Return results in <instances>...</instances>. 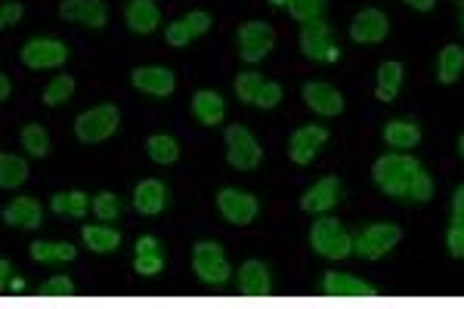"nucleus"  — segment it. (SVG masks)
Segmentation results:
<instances>
[{
	"label": "nucleus",
	"instance_id": "c03bdc74",
	"mask_svg": "<svg viewBox=\"0 0 464 309\" xmlns=\"http://www.w3.org/2000/svg\"><path fill=\"white\" fill-rule=\"evenodd\" d=\"M133 251H137V254H149V251H161V244L155 235H139L137 244H133Z\"/></svg>",
	"mask_w": 464,
	"mask_h": 309
},
{
	"label": "nucleus",
	"instance_id": "a211bd4d",
	"mask_svg": "<svg viewBox=\"0 0 464 309\" xmlns=\"http://www.w3.org/2000/svg\"><path fill=\"white\" fill-rule=\"evenodd\" d=\"M210 25H214V16H210V13H205V10H192V13H186L183 19H177V22L167 25L165 40H167L171 47H186V44H192L195 38L208 34Z\"/></svg>",
	"mask_w": 464,
	"mask_h": 309
},
{
	"label": "nucleus",
	"instance_id": "f257e3e1",
	"mask_svg": "<svg viewBox=\"0 0 464 309\" xmlns=\"http://www.w3.org/2000/svg\"><path fill=\"white\" fill-rule=\"evenodd\" d=\"M418 171H421L418 158L393 152V154H381V158L371 164V180H375L378 189H381L384 195H390V199H406V192H409Z\"/></svg>",
	"mask_w": 464,
	"mask_h": 309
},
{
	"label": "nucleus",
	"instance_id": "b1692460",
	"mask_svg": "<svg viewBox=\"0 0 464 309\" xmlns=\"http://www.w3.org/2000/svg\"><path fill=\"white\" fill-rule=\"evenodd\" d=\"M403 62L397 59H387L378 66V77H375V96L381 102H393L399 96V90H403Z\"/></svg>",
	"mask_w": 464,
	"mask_h": 309
},
{
	"label": "nucleus",
	"instance_id": "603ef678",
	"mask_svg": "<svg viewBox=\"0 0 464 309\" xmlns=\"http://www.w3.org/2000/svg\"><path fill=\"white\" fill-rule=\"evenodd\" d=\"M461 28H464V19H461Z\"/></svg>",
	"mask_w": 464,
	"mask_h": 309
},
{
	"label": "nucleus",
	"instance_id": "6e6552de",
	"mask_svg": "<svg viewBox=\"0 0 464 309\" xmlns=\"http://www.w3.org/2000/svg\"><path fill=\"white\" fill-rule=\"evenodd\" d=\"M300 53L313 62H335L341 50L335 47V28L326 22V19H313V22L300 25Z\"/></svg>",
	"mask_w": 464,
	"mask_h": 309
},
{
	"label": "nucleus",
	"instance_id": "4468645a",
	"mask_svg": "<svg viewBox=\"0 0 464 309\" xmlns=\"http://www.w3.org/2000/svg\"><path fill=\"white\" fill-rule=\"evenodd\" d=\"M300 96H304L307 109L316 111V115H322V118L341 115L344 105H347V100H344L341 90H337L335 84H326V81H309V84H304Z\"/></svg>",
	"mask_w": 464,
	"mask_h": 309
},
{
	"label": "nucleus",
	"instance_id": "c85d7f7f",
	"mask_svg": "<svg viewBox=\"0 0 464 309\" xmlns=\"http://www.w3.org/2000/svg\"><path fill=\"white\" fill-rule=\"evenodd\" d=\"M28 177H31V167H28L25 158L10 154V152L0 154V186H4V189H19Z\"/></svg>",
	"mask_w": 464,
	"mask_h": 309
},
{
	"label": "nucleus",
	"instance_id": "f8f14e48",
	"mask_svg": "<svg viewBox=\"0 0 464 309\" xmlns=\"http://www.w3.org/2000/svg\"><path fill=\"white\" fill-rule=\"evenodd\" d=\"M133 90L152 96V100H167V96L177 90V75L165 66H139L130 72Z\"/></svg>",
	"mask_w": 464,
	"mask_h": 309
},
{
	"label": "nucleus",
	"instance_id": "a18cd8bd",
	"mask_svg": "<svg viewBox=\"0 0 464 309\" xmlns=\"http://www.w3.org/2000/svg\"><path fill=\"white\" fill-rule=\"evenodd\" d=\"M406 6H412V10H418V13H431L433 6H437V0H403Z\"/></svg>",
	"mask_w": 464,
	"mask_h": 309
},
{
	"label": "nucleus",
	"instance_id": "49530a36",
	"mask_svg": "<svg viewBox=\"0 0 464 309\" xmlns=\"http://www.w3.org/2000/svg\"><path fill=\"white\" fill-rule=\"evenodd\" d=\"M13 278V263L10 260H0V287H6Z\"/></svg>",
	"mask_w": 464,
	"mask_h": 309
},
{
	"label": "nucleus",
	"instance_id": "f704fd0d",
	"mask_svg": "<svg viewBox=\"0 0 464 309\" xmlns=\"http://www.w3.org/2000/svg\"><path fill=\"white\" fill-rule=\"evenodd\" d=\"M288 10L298 22H313L328 10V0H288Z\"/></svg>",
	"mask_w": 464,
	"mask_h": 309
},
{
	"label": "nucleus",
	"instance_id": "09e8293b",
	"mask_svg": "<svg viewBox=\"0 0 464 309\" xmlns=\"http://www.w3.org/2000/svg\"><path fill=\"white\" fill-rule=\"evenodd\" d=\"M10 93H13V84H10V77H0V100H10Z\"/></svg>",
	"mask_w": 464,
	"mask_h": 309
},
{
	"label": "nucleus",
	"instance_id": "a19ab883",
	"mask_svg": "<svg viewBox=\"0 0 464 309\" xmlns=\"http://www.w3.org/2000/svg\"><path fill=\"white\" fill-rule=\"evenodd\" d=\"M25 16V4L22 0H6L0 6V28H16Z\"/></svg>",
	"mask_w": 464,
	"mask_h": 309
},
{
	"label": "nucleus",
	"instance_id": "f3484780",
	"mask_svg": "<svg viewBox=\"0 0 464 309\" xmlns=\"http://www.w3.org/2000/svg\"><path fill=\"white\" fill-rule=\"evenodd\" d=\"M236 282H238V291L251 300H263L272 294V276L263 260H245L236 272Z\"/></svg>",
	"mask_w": 464,
	"mask_h": 309
},
{
	"label": "nucleus",
	"instance_id": "4be33fe9",
	"mask_svg": "<svg viewBox=\"0 0 464 309\" xmlns=\"http://www.w3.org/2000/svg\"><path fill=\"white\" fill-rule=\"evenodd\" d=\"M192 115L201 128H217L227 118V100L217 90H199L192 93Z\"/></svg>",
	"mask_w": 464,
	"mask_h": 309
},
{
	"label": "nucleus",
	"instance_id": "7c9ffc66",
	"mask_svg": "<svg viewBox=\"0 0 464 309\" xmlns=\"http://www.w3.org/2000/svg\"><path fill=\"white\" fill-rule=\"evenodd\" d=\"M464 72V50L459 44H449L440 50V59H437V77L440 84H455Z\"/></svg>",
	"mask_w": 464,
	"mask_h": 309
},
{
	"label": "nucleus",
	"instance_id": "2eb2a0df",
	"mask_svg": "<svg viewBox=\"0 0 464 309\" xmlns=\"http://www.w3.org/2000/svg\"><path fill=\"white\" fill-rule=\"evenodd\" d=\"M387 34H390V19H387L384 10H375V6H365L350 22V38L356 44H381Z\"/></svg>",
	"mask_w": 464,
	"mask_h": 309
},
{
	"label": "nucleus",
	"instance_id": "20e7f679",
	"mask_svg": "<svg viewBox=\"0 0 464 309\" xmlns=\"http://www.w3.org/2000/svg\"><path fill=\"white\" fill-rule=\"evenodd\" d=\"M192 272L210 287H223L232 278L229 257L220 242H195L192 244Z\"/></svg>",
	"mask_w": 464,
	"mask_h": 309
},
{
	"label": "nucleus",
	"instance_id": "2f4dec72",
	"mask_svg": "<svg viewBox=\"0 0 464 309\" xmlns=\"http://www.w3.org/2000/svg\"><path fill=\"white\" fill-rule=\"evenodd\" d=\"M19 139H22V149L31 154V158H47V154H50V133L40 128V124H25Z\"/></svg>",
	"mask_w": 464,
	"mask_h": 309
},
{
	"label": "nucleus",
	"instance_id": "58836bf2",
	"mask_svg": "<svg viewBox=\"0 0 464 309\" xmlns=\"http://www.w3.org/2000/svg\"><path fill=\"white\" fill-rule=\"evenodd\" d=\"M40 297H53V300L75 297V282H72L68 276H53V278H47L44 287H40Z\"/></svg>",
	"mask_w": 464,
	"mask_h": 309
},
{
	"label": "nucleus",
	"instance_id": "3c124183",
	"mask_svg": "<svg viewBox=\"0 0 464 309\" xmlns=\"http://www.w3.org/2000/svg\"><path fill=\"white\" fill-rule=\"evenodd\" d=\"M272 6H288V0H270Z\"/></svg>",
	"mask_w": 464,
	"mask_h": 309
},
{
	"label": "nucleus",
	"instance_id": "de8ad7c7",
	"mask_svg": "<svg viewBox=\"0 0 464 309\" xmlns=\"http://www.w3.org/2000/svg\"><path fill=\"white\" fill-rule=\"evenodd\" d=\"M4 291H13V294H22V291H25V278L13 276V278H10V285H6V287H4Z\"/></svg>",
	"mask_w": 464,
	"mask_h": 309
},
{
	"label": "nucleus",
	"instance_id": "7ed1b4c3",
	"mask_svg": "<svg viewBox=\"0 0 464 309\" xmlns=\"http://www.w3.org/2000/svg\"><path fill=\"white\" fill-rule=\"evenodd\" d=\"M118 124H121V111H118L115 102H103L94 105V109L81 111L75 118V137L87 146L105 143L109 137H115Z\"/></svg>",
	"mask_w": 464,
	"mask_h": 309
},
{
	"label": "nucleus",
	"instance_id": "79ce46f5",
	"mask_svg": "<svg viewBox=\"0 0 464 309\" xmlns=\"http://www.w3.org/2000/svg\"><path fill=\"white\" fill-rule=\"evenodd\" d=\"M446 248L455 260H464V223H455L446 232Z\"/></svg>",
	"mask_w": 464,
	"mask_h": 309
},
{
	"label": "nucleus",
	"instance_id": "4c0bfd02",
	"mask_svg": "<svg viewBox=\"0 0 464 309\" xmlns=\"http://www.w3.org/2000/svg\"><path fill=\"white\" fill-rule=\"evenodd\" d=\"M161 269H165V254H161V251H149V254L133 257V272H137V276L152 278V276H158Z\"/></svg>",
	"mask_w": 464,
	"mask_h": 309
},
{
	"label": "nucleus",
	"instance_id": "dca6fc26",
	"mask_svg": "<svg viewBox=\"0 0 464 309\" xmlns=\"http://www.w3.org/2000/svg\"><path fill=\"white\" fill-rule=\"evenodd\" d=\"M59 16L66 22L96 31V28H105V22H109V6H105V0H59Z\"/></svg>",
	"mask_w": 464,
	"mask_h": 309
},
{
	"label": "nucleus",
	"instance_id": "412c9836",
	"mask_svg": "<svg viewBox=\"0 0 464 309\" xmlns=\"http://www.w3.org/2000/svg\"><path fill=\"white\" fill-rule=\"evenodd\" d=\"M167 207V186L161 180H143L133 189V210L143 216H158Z\"/></svg>",
	"mask_w": 464,
	"mask_h": 309
},
{
	"label": "nucleus",
	"instance_id": "f03ea898",
	"mask_svg": "<svg viewBox=\"0 0 464 309\" xmlns=\"http://www.w3.org/2000/svg\"><path fill=\"white\" fill-rule=\"evenodd\" d=\"M356 238L350 235V229L344 226L335 216H319L309 229V248L326 260H347L353 254Z\"/></svg>",
	"mask_w": 464,
	"mask_h": 309
},
{
	"label": "nucleus",
	"instance_id": "c9c22d12",
	"mask_svg": "<svg viewBox=\"0 0 464 309\" xmlns=\"http://www.w3.org/2000/svg\"><path fill=\"white\" fill-rule=\"evenodd\" d=\"M94 216L103 223H112L121 216V199L115 192H100L94 195Z\"/></svg>",
	"mask_w": 464,
	"mask_h": 309
},
{
	"label": "nucleus",
	"instance_id": "393cba45",
	"mask_svg": "<svg viewBox=\"0 0 464 309\" xmlns=\"http://www.w3.org/2000/svg\"><path fill=\"white\" fill-rule=\"evenodd\" d=\"M84 248L94 251V254H112V251L121 248V232L105 226V223H87L81 229Z\"/></svg>",
	"mask_w": 464,
	"mask_h": 309
},
{
	"label": "nucleus",
	"instance_id": "e433bc0d",
	"mask_svg": "<svg viewBox=\"0 0 464 309\" xmlns=\"http://www.w3.org/2000/svg\"><path fill=\"white\" fill-rule=\"evenodd\" d=\"M433 199V180L431 173L418 171L409 186V192H406V201H415V205H427V201Z\"/></svg>",
	"mask_w": 464,
	"mask_h": 309
},
{
	"label": "nucleus",
	"instance_id": "9d476101",
	"mask_svg": "<svg viewBox=\"0 0 464 309\" xmlns=\"http://www.w3.org/2000/svg\"><path fill=\"white\" fill-rule=\"evenodd\" d=\"M217 210L232 226H251L260 214V201L251 192H245V189L227 186L217 192Z\"/></svg>",
	"mask_w": 464,
	"mask_h": 309
},
{
	"label": "nucleus",
	"instance_id": "8fccbe9b",
	"mask_svg": "<svg viewBox=\"0 0 464 309\" xmlns=\"http://www.w3.org/2000/svg\"><path fill=\"white\" fill-rule=\"evenodd\" d=\"M459 154H461V158H464V133H461V137H459Z\"/></svg>",
	"mask_w": 464,
	"mask_h": 309
},
{
	"label": "nucleus",
	"instance_id": "1a4fd4ad",
	"mask_svg": "<svg viewBox=\"0 0 464 309\" xmlns=\"http://www.w3.org/2000/svg\"><path fill=\"white\" fill-rule=\"evenodd\" d=\"M272 47H276V31H272L270 22H245L238 28V56H242V62H248V66H257V62H263L266 56L272 53Z\"/></svg>",
	"mask_w": 464,
	"mask_h": 309
},
{
	"label": "nucleus",
	"instance_id": "5701e85b",
	"mask_svg": "<svg viewBox=\"0 0 464 309\" xmlns=\"http://www.w3.org/2000/svg\"><path fill=\"white\" fill-rule=\"evenodd\" d=\"M124 22L133 34H152L161 25V10L155 0H130L124 10Z\"/></svg>",
	"mask_w": 464,
	"mask_h": 309
},
{
	"label": "nucleus",
	"instance_id": "423d86ee",
	"mask_svg": "<svg viewBox=\"0 0 464 309\" xmlns=\"http://www.w3.org/2000/svg\"><path fill=\"white\" fill-rule=\"evenodd\" d=\"M68 44L59 38H31L28 44L19 50V59H22L25 68L31 72H44V68H62L68 62Z\"/></svg>",
	"mask_w": 464,
	"mask_h": 309
},
{
	"label": "nucleus",
	"instance_id": "a878e982",
	"mask_svg": "<svg viewBox=\"0 0 464 309\" xmlns=\"http://www.w3.org/2000/svg\"><path fill=\"white\" fill-rule=\"evenodd\" d=\"M384 143L390 149H415L421 143V124L412 118H399V121L384 124Z\"/></svg>",
	"mask_w": 464,
	"mask_h": 309
},
{
	"label": "nucleus",
	"instance_id": "9b49d317",
	"mask_svg": "<svg viewBox=\"0 0 464 309\" xmlns=\"http://www.w3.org/2000/svg\"><path fill=\"white\" fill-rule=\"evenodd\" d=\"M326 143H328V130L322 124H304V128H298L291 133V139H288V158L300 167L313 164L316 154L326 149Z\"/></svg>",
	"mask_w": 464,
	"mask_h": 309
},
{
	"label": "nucleus",
	"instance_id": "37998d69",
	"mask_svg": "<svg viewBox=\"0 0 464 309\" xmlns=\"http://www.w3.org/2000/svg\"><path fill=\"white\" fill-rule=\"evenodd\" d=\"M452 220L464 223V182L455 189V195H452Z\"/></svg>",
	"mask_w": 464,
	"mask_h": 309
},
{
	"label": "nucleus",
	"instance_id": "aec40b11",
	"mask_svg": "<svg viewBox=\"0 0 464 309\" xmlns=\"http://www.w3.org/2000/svg\"><path fill=\"white\" fill-rule=\"evenodd\" d=\"M4 223L16 229H38L44 223V207H40L38 199H28V195H19L10 205L4 207Z\"/></svg>",
	"mask_w": 464,
	"mask_h": 309
},
{
	"label": "nucleus",
	"instance_id": "ea45409f",
	"mask_svg": "<svg viewBox=\"0 0 464 309\" xmlns=\"http://www.w3.org/2000/svg\"><path fill=\"white\" fill-rule=\"evenodd\" d=\"M282 84H276V81H263V87H260V93H257V100H254V105L257 109H276L279 102H282Z\"/></svg>",
	"mask_w": 464,
	"mask_h": 309
},
{
	"label": "nucleus",
	"instance_id": "39448f33",
	"mask_svg": "<svg viewBox=\"0 0 464 309\" xmlns=\"http://www.w3.org/2000/svg\"><path fill=\"white\" fill-rule=\"evenodd\" d=\"M223 143H227V161L236 171H254V167L263 161V149H260L257 137L242 124H232L223 133Z\"/></svg>",
	"mask_w": 464,
	"mask_h": 309
},
{
	"label": "nucleus",
	"instance_id": "72a5a7b5",
	"mask_svg": "<svg viewBox=\"0 0 464 309\" xmlns=\"http://www.w3.org/2000/svg\"><path fill=\"white\" fill-rule=\"evenodd\" d=\"M260 87H263V75L254 72V68H248V72H242L236 77V96L242 105H254Z\"/></svg>",
	"mask_w": 464,
	"mask_h": 309
},
{
	"label": "nucleus",
	"instance_id": "cd10ccee",
	"mask_svg": "<svg viewBox=\"0 0 464 309\" xmlns=\"http://www.w3.org/2000/svg\"><path fill=\"white\" fill-rule=\"evenodd\" d=\"M34 263H72L77 257V248L72 242H34L28 248Z\"/></svg>",
	"mask_w": 464,
	"mask_h": 309
},
{
	"label": "nucleus",
	"instance_id": "bb28decb",
	"mask_svg": "<svg viewBox=\"0 0 464 309\" xmlns=\"http://www.w3.org/2000/svg\"><path fill=\"white\" fill-rule=\"evenodd\" d=\"M94 207V199L81 189H72V192H56L50 199V210L59 216H75V220H84L87 210Z\"/></svg>",
	"mask_w": 464,
	"mask_h": 309
},
{
	"label": "nucleus",
	"instance_id": "6ab92c4d",
	"mask_svg": "<svg viewBox=\"0 0 464 309\" xmlns=\"http://www.w3.org/2000/svg\"><path fill=\"white\" fill-rule=\"evenodd\" d=\"M337 201H341V180L322 177L300 195V210H307V214H328Z\"/></svg>",
	"mask_w": 464,
	"mask_h": 309
},
{
	"label": "nucleus",
	"instance_id": "0eeeda50",
	"mask_svg": "<svg viewBox=\"0 0 464 309\" xmlns=\"http://www.w3.org/2000/svg\"><path fill=\"white\" fill-rule=\"evenodd\" d=\"M399 242H403V229L397 223H371V226H365L360 232V238L353 244V254L362 260H381Z\"/></svg>",
	"mask_w": 464,
	"mask_h": 309
},
{
	"label": "nucleus",
	"instance_id": "ddd939ff",
	"mask_svg": "<svg viewBox=\"0 0 464 309\" xmlns=\"http://www.w3.org/2000/svg\"><path fill=\"white\" fill-rule=\"evenodd\" d=\"M322 294L332 300H375L378 287L350 276V272H326L322 276Z\"/></svg>",
	"mask_w": 464,
	"mask_h": 309
},
{
	"label": "nucleus",
	"instance_id": "473e14b6",
	"mask_svg": "<svg viewBox=\"0 0 464 309\" xmlns=\"http://www.w3.org/2000/svg\"><path fill=\"white\" fill-rule=\"evenodd\" d=\"M75 96V77L72 75H53L50 84L44 87V105H66Z\"/></svg>",
	"mask_w": 464,
	"mask_h": 309
},
{
	"label": "nucleus",
	"instance_id": "c756f323",
	"mask_svg": "<svg viewBox=\"0 0 464 309\" xmlns=\"http://www.w3.org/2000/svg\"><path fill=\"white\" fill-rule=\"evenodd\" d=\"M146 154H149L155 164L167 167L180 158V143L174 137H167V133H152V137L146 139Z\"/></svg>",
	"mask_w": 464,
	"mask_h": 309
}]
</instances>
